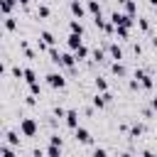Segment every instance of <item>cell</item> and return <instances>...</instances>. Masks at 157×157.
I'll return each instance as SVG.
<instances>
[{
    "label": "cell",
    "instance_id": "cell-1",
    "mask_svg": "<svg viewBox=\"0 0 157 157\" xmlns=\"http://www.w3.org/2000/svg\"><path fill=\"white\" fill-rule=\"evenodd\" d=\"M20 132H22L25 137H32V135L37 132V123H34L32 118H22V120H20Z\"/></svg>",
    "mask_w": 157,
    "mask_h": 157
},
{
    "label": "cell",
    "instance_id": "cell-2",
    "mask_svg": "<svg viewBox=\"0 0 157 157\" xmlns=\"http://www.w3.org/2000/svg\"><path fill=\"white\" fill-rule=\"evenodd\" d=\"M47 83H49L52 88H64V86H66V78H64L61 74H49V76H47Z\"/></svg>",
    "mask_w": 157,
    "mask_h": 157
},
{
    "label": "cell",
    "instance_id": "cell-3",
    "mask_svg": "<svg viewBox=\"0 0 157 157\" xmlns=\"http://www.w3.org/2000/svg\"><path fill=\"white\" fill-rule=\"evenodd\" d=\"M135 78H137V83H140V86H145V88H152V78H150L145 71H135Z\"/></svg>",
    "mask_w": 157,
    "mask_h": 157
},
{
    "label": "cell",
    "instance_id": "cell-4",
    "mask_svg": "<svg viewBox=\"0 0 157 157\" xmlns=\"http://www.w3.org/2000/svg\"><path fill=\"white\" fill-rule=\"evenodd\" d=\"M64 118H66V125H69V128H74V130L78 128V113H76V110H66Z\"/></svg>",
    "mask_w": 157,
    "mask_h": 157
},
{
    "label": "cell",
    "instance_id": "cell-5",
    "mask_svg": "<svg viewBox=\"0 0 157 157\" xmlns=\"http://www.w3.org/2000/svg\"><path fill=\"white\" fill-rule=\"evenodd\" d=\"M5 145L17 147V145H20V135H17L15 130H7V132H5Z\"/></svg>",
    "mask_w": 157,
    "mask_h": 157
},
{
    "label": "cell",
    "instance_id": "cell-6",
    "mask_svg": "<svg viewBox=\"0 0 157 157\" xmlns=\"http://www.w3.org/2000/svg\"><path fill=\"white\" fill-rule=\"evenodd\" d=\"M76 140H78V142H83V145H88V142H91L88 130H86V128H76Z\"/></svg>",
    "mask_w": 157,
    "mask_h": 157
},
{
    "label": "cell",
    "instance_id": "cell-7",
    "mask_svg": "<svg viewBox=\"0 0 157 157\" xmlns=\"http://www.w3.org/2000/svg\"><path fill=\"white\" fill-rule=\"evenodd\" d=\"M78 47H81V34H74V32H71V34H69V49L76 52Z\"/></svg>",
    "mask_w": 157,
    "mask_h": 157
},
{
    "label": "cell",
    "instance_id": "cell-8",
    "mask_svg": "<svg viewBox=\"0 0 157 157\" xmlns=\"http://www.w3.org/2000/svg\"><path fill=\"white\" fill-rule=\"evenodd\" d=\"M88 12H91L93 17H101V5H98L96 0H88Z\"/></svg>",
    "mask_w": 157,
    "mask_h": 157
},
{
    "label": "cell",
    "instance_id": "cell-9",
    "mask_svg": "<svg viewBox=\"0 0 157 157\" xmlns=\"http://www.w3.org/2000/svg\"><path fill=\"white\" fill-rule=\"evenodd\" d=\"M39 39H42V42H44V44H47V47H52V44H54V42H56V39H54V34H52V32H47V29H44V32H42V34H39Z\"/></svg>",
    "mask_w": 157,
    "mask_h": 157
},
{
    "label": "cell",
    "instance_id": "cell-10",
    "mask_svg": "<svg viewBox=\"0 0 157 157\" xmlns=\"http://www.w3.org/2000/svg\"><path fill=\"white\" fill-rule=\"evenodd\" d=\"M74 61H76V56H71V54H61L59 66H74Z\"/></svg>",
    "mask_w": 157,
    "mask_h": 157
},
{
    "label": "cell",
    "instance_id": "cell-11",
    "mask_svg": "<svg viewBox=\"0 0 157 157\" xmlns=\"http://www.w3.org/2000/svg\"><path fill=\"white\" fill-rule=\"evenodd\" d=\"M71 12H74L76 17H83V5H81L78 0H74V2H71Z\"/></svg>",
    "mask_w": 157,
    "mask_h": 157
},
{
    "label": "cell",
    "instance_id": "cell-12",
    "mask_svg": "<svg viewBox=\"0 0 157 157\" xmlns=\"http://www.w3.org/2000/svg\"><path fill=\"white\" fill-rule=\"evenodd\" d=\"M108 52H110V56H113V59H118V61L123 59V52H120V47H118V44H110V47H108Z\"/></svg>",
    "mask_w": 157,
    "mask_h": 157
},
{
    "label": "cell",
    "instance_id": "cell-13",
    "mask_svg": "<svg viewBox=\"0 0 157 157\" xmlns=\"http://www.w3.org/2000/svg\"><path fill=\"white\" fill-rule=\"evenodd\" d=\"M47 157H61V147L59 145H49L47 147Z\"/></svg>",
    "mask_w": 157,
    "mask_h": 157
},
{
    "label": "cell",
    "instance_id": "cell-14",
    "mask_svg": "<svg viewBox=\"0 0 157 157\" xmlns=\"http://www.w3.org/2000/svg\"><path fill=\"white\" fill-rule=\"evenodd\" d=\"M15 27H17V22H15V17H12V15H7V17H5V29H7V32H12Z\"/></svg>",
    "mask_w": 157,
    "mask_h": 157
},
{
    "label": "cell",
    "instance_id": "cell-15",
    "mask_svg": "<svg viewBox=\"0 0 157 157\" xmlns=\"http://www.w3.org/2000/svg\"><path fill=\"white\" fill-rule=\"evenodd\" d=\"M25 81H27V83H37V74H34L32 69H25Z\"/></svg>",
    "mask_w": 157,
    "mask_h": 157
},
{
    "label": "cell",
    "instance_id": "cell-16",
    "mask_svg": "<svg viewBox=\"0 0 157 157\" xmlns=\"http://www.w3.org/2000/svg\"><path fill=\"white\" fill-rule=\"evenodd\" d=\"M69 29H71L74 34H83V27H81V22H76V20H74V22L69 25Z\"/></svg>",
    "mask_w": 157,
    "mask_h": 157
},
{
    "label": "cell",
    "instance_id": "cell-17",
    "mask_svg": "<svg viewBox=\"0 0 157 157\" xmlns=\"http://www.w3.org/2000/svg\"><path fill=\"white\" fill-rule=\"evenodd\" d=\"M37 17H42V20L49 17V7H47V5H39V7H37Z\"/></svg>",
    "mask_w": 157,
    "mask_h": 157
},
{
    "label": "cell",
    "instance_id": "cell-18",
    "mask_svg": "<svg viewBox=\"0 0 157 157\" xmlns=\"http://www.w3.org/2000/svg\"><path fill=\"white\" fill-rule=\"evenodd\" d=\"M135 10H137V7H135V2H132V0H128V2H125V12L132 17V15H135Z\"/></svg>",
    "mask_w": 157,
    "mask_h": 157
},
{
    "label": "cell",
    "instance_id": "cell-19",
    "mask_svg": "<svg viewBox=\"0 0 157 157\" xmlns=\"http://www.w3.org/2000/svg\"><path fill=\"white\" fill-rule=\"evenodd\" d=\"M86 54H88V49H86V47H83V44H81V47H78V49H76V52H74V56H76V59H83V56H86Z\"/></svg>",
    "mask_w": 157,
    "mask_h": 157
},
{
    "label": "cell",
    "instance_id": "cell-20",
    "mask_svg": "<svg viewBox=\"0 0 157 157\" xmlns=\"http://www.w3.org/2000/svg\"><path fill=\"white\" fill-rule=\"evenodd\" d=\"M113 74H118V76H125V66L115 61V64H113Z\"/></svg>",
    "mask_w": 157,
    "mask_h": 157
},
{
    "label": "cell",
    "instance_id": "cell-21",
    "mask_svg": "<svg viewBox=\"0 0 157 157\" xmlns=\"http://www.w3.org/2000/svg\"><path fill=\"white\" fill-rule=\"evenodd\" d=\"M96 88H98V91H105V88H108L105 78H101V76H98V78H96Z\"/></svg>",
    "mask_w": 157,
    "mask_h": 157
},
{
    "label": "cell",
    "instance_id": "cell-22",
    "mask_svg": "<svg viewBox=\"0 0 157 157\" xmlns=\"http://www.w3.org/2000/svg\"><path fill=\"white\" fill-rule=\"evenodd\" d=\"M137 135H142V125H132V130H130V137H137Z\"/></svg>",
    "mask_w": 157,
    "mask_h": 157
},
{
    "label": "cell",
    "instance_id": "cell-23",
    "mask_svg": "<svg viewBox=\"0 0 157 157\" xmlns=\"http://www.w3.org/2000/svg\"><path fill=\"white\" fill-rule=\"evenodd\" d=\"M115 34L125 39V37H128V27H115Z\"/></svg>",
    "mask_w": 157,
    "mask_h": 157
},
{
    "label": "cell",
    "instance_id": "cell-24",
    "mask_svg": "<svg viewBox=\"0 0 157 157\" xmlns=\"http://www.w3.org/2000/svg\"><path fill=\"white\" fill-rule=\"evenodd\" d=\"M2 157H15V152H12V147H10V145H5V147H2Z\"/></svg>",
    "mask_w": 157,
    "mask_h": 157
},
{
    "label": "cell",
    "instance_id": "cell-25",
    "mask_svg": "<svg viewBox=\"0 0 157 157\" xmlns=\"http://www.w3.org/2000/svg\"><path fill=\"white\" fill-rule=\"evenodd\" d=\"M93 157H108V152H105L103 147H96V150H93Z\"/></svg>",
    "mask_w": 157,
    "mask_h": 157
},
{
    "label": "cell",
    "instance_id": "cell-26",
    "mask_svg": "<svg viewBox=\"0 0 157 157\" xmlns=\"http://www.w3.org/2000/svg\"><path fill=\"white\" fill-rule=\"evenodd\" d=\"M93 59H96V61H103V59H105V54H103L101 49H96V52H93Z\"/></svg>",
    "mask_w": 157,
    "mask_h": 157
},
{
    "label": "cell",
    "instance_id": "cell-27",
    "mask_svg": "<svg viewBox=\"0 0 157 157\" xmlns=\"http://www.w3.org/2000/svg\"><path fill=\"white\" fill-rule=\"evenodd\" d=\"M49 145H59V147H61V137H59V135H52V140H49Z\"/></svg>",
    "mask_w": 157,
    "mask_h": 157
},
{
    "label": "cell",
    "instance_id": "cell-28",
    "mask_svg": "<svg viewBox=\"0 0 157 157\" xmlns=\"http://www.w3.org/2000/svg\"><path fill=\"white\" fill-rule=\"evenodd\" d=\"M29 91H32V96H37L39 93V83H29Z\"/></svg>",
    "mask_w": 157,
    "mask_h": 157
},
{
    "label": "cell",
    "instance_id": "cell-29",
    "mask_svg": "<svg viewBox=\"0 0 157 157\" xmlns=\"http://www.w3.org/2000/svg\"><path fill=\"white\" fill-rule=\"evenodd\" d=\"M142 157H155V155H152L150 150H145V152H142Z\"/></svg>",
    "mask_w": 157,
    "mask_h": 157
},
{
    "label": "cell",
    "instance_id": "cell-30",
    "mask_svg": "<svg viewBox=\"0 0 157 157\" xmlns=\"http://www.w3.org/2000/svg\"><path fill=\"white\" fill-rule=\"evenodd\" d=\"M17 2H22V5H27V2H29V0H17Z\"/></svg>",
    "mask_w": 157,
    "mask_h": 157
},
{
    "label": "cell",
    "instance_id": "cell-31",
    "mask_svg": "<svg viewBox=\"0 0 157 157\" xmlns=\"http://www.w3.org/2000/svg\"><path fill=\"white\" fill-rule=\"evenodd\" d=\"M150 2H152V5H155V7H157V0H150Z\"/></svg>",
    "mask_w": 157,
    "mask_h": 157
}]
</instances>
